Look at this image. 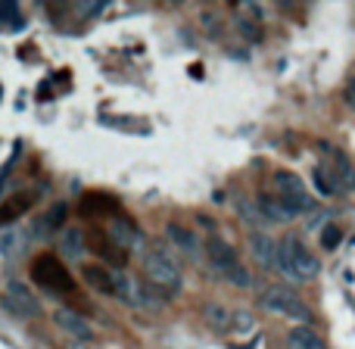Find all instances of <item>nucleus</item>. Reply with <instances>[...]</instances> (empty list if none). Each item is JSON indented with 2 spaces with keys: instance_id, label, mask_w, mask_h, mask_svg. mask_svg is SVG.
Instances as JSON below:
<instances>
[{
  "instance_id": "nucleus-10",
  "label": "nucleus",
  "mask_w": 355,
  "mask_h": 349,
  "mask_svg": "<svg viewBox=\"0 0 355 349\" xmlns=\"http://www.w3.org/2000/svg\"><path fill=\"white\" fill-rule=\"evenodd\" d=\"M81 278H85V284L91 290H97V293L119 296V271L106 269V265H97V262H85Z\"/></svg>"
},
{
  "instance_id": "nucleus-20",
  "label": "nucleus",
  "mask_w": 355,
  "mask_h": 349,
  "mask_svg": "<svg viewBox=\"0 0 355 349\" xmlns=\"http://www.w3.org/2000/svg\"><path fill=\"white\" fill-rule=\"evenodd\" d=\"M85 250V234L81 231H66V253L69 256H81Z\"/></svg>"
},
{
  "instance_id": "nucleus-14",
  "label": "nucleus",
  "mask_w": 355,
  "mask_h": 349,
  "mask_svg": "<svg viewBox=\"0 0 355 349\" xmlns=\"http://www.w3.org/2000/svg\"><path fill=\"white\" fill-rule=\"evenodd\" d=\"M31 203H35V194H10L0 203V225H10V221L22 219L31 209Z\"/></svg>"
},
{
  "instance_id": "nucleus-23",
  "label": "nucleus",
  "mask_w": 355,
  "mask_h": 349,
  "mask_svg": "<svg viewBox=\"0 0 355 349\" xmlns=\"http://www.w3.org/2000/svg\"><path fill=\"white\" fill-rule=\"evenodd\" d=\"M66 215V206H53V212L47 215V228H60V219Z\"/></svg>"
},
{
  "instance_id": "nucleus-18",
  "label": "nucleus",
  "mask_w": 355,
  "mask_h": 349,
  "mask_svg": "<svg viewBox=\"0 0 355 349\" xmlns=\"http://www.w3.org/2000/svg\"><path fill=\"white\" fill-rule=\"evenodd\" d=\"M168 237L178 244V250L187 253V256H200V240H196L193 231H187L184 225H178V221H172L168 225Z\"/></svg>"
},
{
  "instance_id": "nucleus-16",
  "label": "nucleus",
  "mask_w": 355,
  "mask_h": 349,
  "mask_svg": "<svg viewBox=\"0 0 355 349\" xmlns=\"http://www.w3.org/2000/svg\"><path fill=\"white\" fill-rule=\"evenodd\" d=\"M10 306L16 309V315H37L41 312L37 300L22 287V284H10Z\"/></svg>"
},
{
  "instance_id": "nucleus-2",
  "label": "nucleus",
  "mask_w": 355,
  "mask_h": 349,
  "mask_svg": "<svg viewBox=\"0 0 355 349\" xmlns=\"http://www.w3.org/2000/svg\"><path fill=\"white\" fill-rule=\"evenodd\" d=\"M275 265L290 278V281H312L321 271V262L312 256L300 237H284L275 244Z\"/></svg>"
},
{
  "instance_id": "nucleus-21",
  "label": "nucleus",
  "mask_w": 355,
  "mask_h": 349,
  "mask_svg": "<svg viewBox=\"0 0 355 349\" xmlns=\"http://www.w3.org/2000/svg\"><path fill=\"white\" fill-rule=\"evenodd\" d=\"M337 244H340V228L337 225H327L324 234H321V246H324V250H334Z\"/></svg>"
},
{
  "instance_id": "nucleus-11",
  "label": "nucleus",
  "mask_w": 355,
  "mask_h": 349,
  "mask_svg": "<svg viewBox=\"0 0 355 349\" xmlns=\"http://www.w3.org/2000/svg\"><path fill=\"white\" fill-rule=\"evenodd\" d=\"M106 234H110V237L116 240V244L122 246L125 253H128V250H135V246H137V250H141V244H144V234L137 231V225L128 219V215H119V219L112 221V228H110V231H106Z\"/></svg>"
},
{
  "instance_id": "nucleus-6",
  "label": "nucleus",
  "mask_w": 355,
  "mask_h": 349,
  "mask_svg": "<svg viewBox=\"0 0 355 349\" xmlns=\"http://www.w3.org/2000/svg\"><path fill=\"white\" fill-rule=\"evenodd\" d=\"M275 196L284 203V206L290 209L293 215H300V212H309V209L315 206V200H312V194H309V187H306V181H302L296 172H290V169H281V172H275Z\"/></svg>"
},
{
  "instance_id": "nucleus-24",
  "label": "nucleus",
  "mask_w": 355,
  "mask_h": 349,
  "mask_svg": "<svg viewBox=\"0 0 355 349\" xmlns=\"http://www.w3.org/2000/svg\"><path fill=\"white\" fill-rule=\"evenodd\" d=\"M346 94H349V103L355 106V81H349V87H346Z\"/></svg>"
},
{
  "instance_id": "nucleus-5",
  "label": "nucleus",
  "mask_w": 355,
  "mask_h": 349,
  "mask_svg": "<svg viewBox=\"0 0 355 349\" xmlns=\"http://www.w3.org/2000/svg\"><path fill=\"white\" fill-rule=\"evenodd\" d=\"M259 303H262L271 315H281V318H287V321H300V325L312 321V309H309V303L302 300L300 293H293L290 287H281V284L265 287L262 296H259Z\"/></svg>"
},
{
  "instance_id": "nucleus-4",
  "label": "nucleus",
  "mask_w": 355,
  "mask_h": 349,
  "mask_svg": "<svg viewBox=\"0 0 355 349\" xmlns=\"http://www.w3.org/2000/svg\"><path fill=\"white\" fill-rule=\"evenodd\" d=\"M206 256H209V265H212V271L218 278H225V281L234 284V287H250V271H246V265L240 262L237 250H234L227 240L209 237L206 240Z\"/></svg>"
},
{
  "instance_id": "nucleus-12",
  "label": "nucleus",
  "mask_w": 355,
  "mask_h": 349,
  "mask_svg": "<svg viewBox=\"0 0 355 349\" xmlns=\"http://www.w3.org/2000/svg\"><path fill=\"white\" fill-rule=\"evenodd\" d=\"M256 206H259V212H262V221H271V225H287V221L293 219V212H290L275 194H262L256 200Z\"/></svg>"
},
{
  "instance_id": "nucleus-15",
  "label": "nucleus",
  "mask_w": 355,
  "mask_h": 349,
  "mask_svg": "<svg viewBox=\"0 0 355 349\" xmlns=\"http://www.w3.org/2000/svg\"><path fill=\"white\" fill-rule=\"evenodd\" d=\"M287 349H327V343L309 325H296L287 331Z\"/></svg>"
},
{
  "instance_id": "nucleus-3",
  "label": "nucleus",
  "mask_w": 355,
  "mask_h": 349,
  "mask_svg": "<svg viewBox=\"0 0 355 349\" xmlns=\"http://www.w3.org/2000/svg\"><path fill=\"white\" fill-rule=\"evenodd\" d=\"M31 281H35L41 290L56 293V296H72L75 293L72 271H69L66 262H62L60 256H53V253H41V256H35V262H31Z\"/></svg>"
},
{
  "instance_id": "nucleus-7",
  "label": "nucleus",
  "mask_w": 355,
  "mask_h": 349,
  "mask_svg": "<svg viewBox=\"0 0 355 349\" xmlns=\"http://www.w3.org/2000/svg\"><path fill=\"white\" fill-rule=\"evenodd\" d=\"M85 246L94 253V256L103 259V262L116 265V269H125V265H128V253H125L103 228H91V231L85 234Z\"/></svg>"
},
{
  "instance_id": "nucleus-9",
  "label": "nucleus",
  "mask_w": 355,
  "mask_h": 349,
  "mask_svg": "<svg viewBox=\"0 0 355 349\" xmlns=\"http://www.w3.org/2000/svg\"><path fill=\"white\" fill-rule=\"evenodd\" d=\"M321 156L331 162L334 172H327V169H324V172L334 175V184H337L340 190H352L355 187V166H352L349 156H346L343 150H334L331 144H321Z\"/></svg>"
},
{
  "instance_id": "nucleus-25",
  "label": "nucleus",
  "mask_w": 355,
  "mask_h": 349,
  "mask_svg": "<svg viewBox=\"0 0 355 349\" xmlns=\"http://www.w3.org/2000/svg\"><path fill=\"white\" fill-rule=\"evenodd\" d=\"M3 181H6V172H3V175H0V187H3Z\"/></svg>"
},
{
  "instance_id": "nucleus-8",
  "label": "nucleus",
  "mask_w": 355,
  "mask_h": 349,
  "mask_svg": "<svg viewBox=\"0 0 355 349\" xmlns=\"http://www.w3.org/2000/svg\"><path fill=\"white\" fill-rule=\"evenodd\" d=\"M78 215L81 219H91V221H100V219H112V215H122V206L112 194H103V190H87L78 203Z\"/></svg>"
},
{
  "instance_id": "nucleus-13",
  "label": "nucleus",
  "mask_w": 355,
  "mask_h": 349,
  "mask_svg": "<svg viewBox=\"0 0 355 349\" xmlns=\"http://www.w3.org/2000/svg\"><path fill=\"white\" fill-rule=\"evenodd\" d=\"M53 321L62 327V331L69 334V337H75V340H91V337H94L91 325H87V321L81 318L78 312H69V309H60V312L53 315Z\"/></svg>"
},
{
  "instance_id": "nucleus-17",
  "label": "nucleus",
  "mask_w": 355,
  "mask_h": 349,
  "mask_svg": "<svg viewBox=\"0 0 355 349\" xmlns=\"http://www.w3.org/2000/svg\"><path fill=\"white\" fill-rule=\"evenodd\" d=\"M250 250L252 256H256L259 265H265V269H271L275 265V244H271L268 234H250Z\"/></svg>"
},
{
  "instance_id": "nucleus-26",
  "label": "nucleus",
  "mask_w": 355,
  "mask_h": 349,
  "mask_svg": "<svg viewBox=\"0 0 355 349\" xmlns=\"http://www.w3.org/2000/svg\"><path fill=\"white\" fill-rule=\"evenodd\" d=\"M166 3H181V0H166Z\"/></svg>"
},
{
  "instance_id": "nucleus-1",
  "label": "nucleus",
  "mask_w": 355,
  "mask_h": 349,
  "mask_svg": "<svg viewBox=\"0 0 355 349\" xmlns=\"http://www.w3.org/2000/svg\"><path fill=\"white\" fill-rule=\"evenodd\" d=\"M144 278H147V284L162 300L175 296L178 290L184 287L181 265L175 262V256L166 246H147V250H144Z\"/></svg>"
},
{
  "instance_id": "nucleus-22",
  "label": "nucleus",
  "mask_w": 355,
  "mask_h": 349,
  "mask_svg": "<svg viewBox=\"0 0 355 349\" xmlns=\"http://www.w3.org/2000/svg\"><path fill=\"white\" fill-rule=\"evenodd\" d=\"M315 184H318V190H321L324 196H327V194H334V190H340L334 181H327V172H324V169H318V172H315Z\"/></svg>"
},
{
  "instance_id": "nucleus-19",
  "label": "nucleus",
  "mask_w": 355,
  "mask_h": 349,
  "mask_svg": "<svg viewBox=\"0 0 355 349\" xmlns=\"http://www.w3.org/2000/svg\"><path fill=\"white\" fill-rule=\"evenodd\" d=\"M237 212L243 215L246 225H265V221H262V212H259V206H256V203H250L246 196H240V200H237Z\"/></svg>"
}]
</instances>
